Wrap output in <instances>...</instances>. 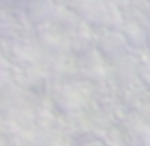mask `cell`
Here are the masks:
<instances>
[{"instance_id": "6da1fadb", "label": "cell", "mask_w": 150, "mask_h": 146, "mask_svg": "<svg viewBox=\"0 0 150 146\" xmlns=\"http://www.w3.org/2000/svg\"><path fill=\"white\" fill-rule=\"evenodd\" d=\"M11 2H20V0H11ZM22 2H27V0H22Z\"/></svg>"}]
</instances>
